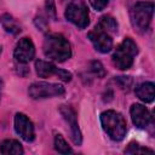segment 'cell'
Masks as SVG:
<instances>
[{
  "mask_svg": "<svg viewBox=\"0 0 155 155\" xmlns=\"http://www.w3.org/2000/svg\"><path fill=\"white\" fill-rule=\"evenodd\" d=\"M44 53L47 58L56 62H64L71 56V48L69 41L57 33H50L44 39Z\"/></svg>",
  "mask_w": 155,
  "mask_h": 155,
  "instance_id": "cell-1",
  "label": "cell"
},
{
  "mask_svg": "<svg viewBox=\"0 0 155 155\" xmlns=\"http://www.w3.org/2000/svg\"><path fill=\"white\" fill-rule=\"evenodd\" d=\"M101 124L110 139L120 142L125 138L127 125L124 116L115 110H107L101 114Z\"/></svg>",
  "mask_w": 155,
  "mask_h": 155,
  "instance_id": "cell-2",
  "label": "cell"
},
{
  "mask_svg": "<svg viewBox=\"0 0 155 155\" xmlns=\"http://www.w3.org/2000/svg\"><path fill=\"white\" fill-rule=\"evenodd\" d=\"M138 53V47L131 38H126L114 51L113 63L120 70H127L133 64V59Z\"/></svg>",
  "mask_w": 155,
  "mask_h": 155,
  "instance_id": "cell-3",
  "label": "cell"
},
{
  "mask_svg": "<svg viewBox=\"0 0 155 155\" xmlns=\"http://www.w3.org/2000/svg\"><path fill=\"white\" fill-rule=\"evenodd\" d=\"M154 12V4L149 1H138L131 10L132 25L138 31H145L151 22Z\"/></svg>",
  "mask_w": 155,
  "mask_h": 155,
  "instance_id": "cell-4",
  "label": "cell"
},
{
  "mask_svg": "<svg viewBox=\"0 0 155 155\" xmlns=\"http://www.w3.org/2000/svg\"><path fill=\"white\" fill-rule=\"evenodd\" d=\"M65 93L64 87L61 84L53 82H33L28 88V94L33 99H45L52 97H61Z\"/></svg>",
  "mask_w": 155,
  "mask_h": 155,
  "instance_id": "cell-5",
  "label": "cell"
},
{
  "mask_svg": "<svg viewBox=\"0 0 155 155\" xmlns=\"http://www.w3.org/2000/svg\"><path fill=\"white\" fill-rule=\"evenodd\" d=\"M65 18L80 29H85L90 24L88 10L82 0H73L67 6Z\"/></svg>",
  "mask_w": 155,
  "mask_h": 155,
  "instance_id": "cell-6",
  "label": "cell"
},
{
  "mask_svg": "<svg viewBox=\"0 0 155 155\" xmlns=\"http://www.w3.org/2000/svg\"><path fill=\"white\" fill-rule=\"evenodd\" d=\"M35 70H36V74L39 75V78L46 79V78H51V76H57V79H59L64 82H68L71 80V74L69 71L59 69L51 62H46L42 59H38L35 62Z\"/></svg>",
  "mask_w": 155,
  "mask_h": 155,
  "instance_id": "cell-7",
  "label": "cell"
},
{
  "mask_svg": "<svg viewBox=\"0 0 155 155\" xmlns=\"http://www.w3.org/2000/svg\"><path fill=\"white\" fill-rule=\"evenodd\" d=\"M88 39L91 40V42L93 44L94 48L101 52V53H107L111 50L113 47V39L110 36V34H108L107 31H104L103 29H101L99 27H94L93 30H91L88 34Z\"/></svg>",
  "mask_w": 155,
  "mask_h": 155,
  "instance_id": "cell-8",
  "label": "cell"
},
{
  "mask_svg": "<svg viewBox=\"0 0 155 155\" xmlns=\"http://www.w3.org/2000/svg\"><path fill=\"white\" fill-rule=\"evenodd\" d=\"M59 113H61V115L63 116V119L65 120V122L68 124V126L70 128V137H71L74 144L80 145L81 142H82V137H81V132H80V128H79V125H78L75 111L68 105H61Z\"/></svg>",
  "mask_w": 155,
  "mask_h": 155,
  "instance_id": "cell-9",
  "label": "cell"
},
{
  "mask_svg": "<svg viewBox=\"0 0 155 155\" xmlns=\"http://www.w3.org/2000/svg\"><path fill=\"white\" fill-rule=\"evenodd\" d=\"M35 54V46L30 38H22L16 45L13 56L18 63L25 64L34 58Z\"/></svg>",
  "mask_w": 155,
  "mask_h": 155,
  "instance_id": "cell-10",
  "label": "cell"
},
{
  "mask_svg": "<svg viewBox=\"0 0 155 155\" xmlns=\"http://www.w3.org/2000/svg\"><path fill=\"white\" fill-rule=\"evenodd\" d=\"M15 130L19 137L25 142H33L35 138V131L33 122L22 113L15 115Z\"/></svg>",
  "mask_w": 155,
  "mask_h": 155,
  "instance_id": "cell-11",
  "label": "cell"
},
{
  "mask_svg": "<svg viewBox=\"0 0 155 155\" xmlns=\"http://www.w3.org/2000/svg\"><path fill=\"white\" fill-rule=\"evenodd\" d=\"M130 113H131L132 122L138 128H145L151 121V114L143 104H138V103L132 104Z\"/></svg>",
  "mask_w": 155,
  "mask_h": 155,
  "instance_id": "cell-12",
  "label": "cell"
},
{
  "mask_svg": "<svg viewBox=\"0 0 155 155\" xmlns=\"http://www.w3.org/2000/svg\"><path fill=\"white\" fill-rule=\"evenodd\" d=\"M136 94L137 97L145 102L151 103L154 101V84L153 82H143L136 87Z\"/></svg>",
  "mask_w": 155,
  "mask_h": 155,
  "instance_id": "cell-13",
  "label": "cell"
},
{
  "mask_svg": "<svg viewBox=\"0 0 155 155\" xmlns=\"http://www.w3.org/2000/svg\"><path fill=\"white\" fill-rule=\"evenodd\" d=\"M0 153L5 155H21L24 153L22 144L16 139H6L0 144Z\"/></svg>",
  "mask_w": 155,
  "mask_h": 155,
  "instance_id": "cell-14",
  "label": "cell"
},
{
  "mask_svg": "<svg viewBox=\"0 0 155 155\" xmlns=\"http://www.w3.org/2000/svg\"><path fill=\"white\" fill-rule=\"evenodd\" d=\"M0 23L2 24L4 29H5L7 33H10V34L16 35V34H18V33L21 31V27L17 24V22L15 21V18H13L12 16H10V15H4V16H1V17H0Z\"/></svg>",
  "mask_w": 155,
  "mask_h": 155,
  "instance_id": "cell-15",
  "label": "cell"
},
{
  "mask_svg": "<svg viewBox=\"0 0 155 155\" xmlns=\"http://www.w3.org/2000/svg\"><path fill=\"white\" fill-rule=\"evenodd\" d=\"M97 27H99L101 29H103L104 31H107L108 34H114L117 31V23L116 19L113 18L111 16H103L99 21V23L97 24Z\"/></svg>",
  "mask_w": 155,
  "mask_h": 155,
  "instance_id": "cell-16",
  "label": "cell"
},
{
  "mask_svg": "<svg viewBox=\"0 0 155 155\" xmlns=\"http://www.w3.org/2000/svg\"><path fill=\"white\" fill-rule=\"evenodd\" d=\"M54 149L59 154H70V153H73V149L68 145V143L65 142L63 136L59 134V133H57L54 136Z\"/></svg>",
  "mask_w": 155,
  "mask_h": 155,
  "instance_id": "cell-17",
  "label": "cell"
},
{
  "mask_svg": "<svg viewBox=\"0 0 155 155\" xmlns=\"http://www.w3.org/2000/svg\"><path fill=\"white\" fill-rule=\"evenodd\" d=\"M125 153H127V154H137V153H150V154H153L154 151L151 149L143 148L138 143H134L133 142V143H130L128 144V147L125 149Z\"/></svg>",
  "mask_w": 155,
  "mask_h": 155,
  "instance_id": "cell-18",
  "label": "cell"
},
{
  "mask_svg": "<svg viewBox=\"0 0 155 155\" xmlns=\"http://www.w3.org/2000/svg\"><path fill=\"white\" fill-rule=\"evenodd\" d=\"M91 70L94 75H97V78H103L105 75V70H104L102 63L98 61H93L91 63Z\"/></svg>",
  "mask_w": 155,
  "mask_h": 155,
  "instance_id": "cell-19",
  "label": "cell"
},
{
  "mask_svg": "<svg viewBox=\"0 0 155 155\" xmlns=\"http://www.w3.org/2000/svg\"><path fill=\"white\" fill-rule=\"evenodd\" d=\"M90 4L96 11H102L107 7V5L109 4V0H90Z\"/></svg>",
  "mask_w": 155,
  "mask_h": 155,
  "instance_id": "cell-20",
  "label": "cell"
},
{
  "mask_svg": "<svg viewBox=\"0 0 155 155\" xmlns=\"http://www.w3.org/2000/svg\"><path fill=\"white\" fill-rule=\"evenodd\" d=\"M117 82L121 86V88L128 91L130 87H131V85H132V79L130 76H119L117 78Z\"/></svg>",
  "mask_w": 155,
  "mask_h": 155,
  "instance_id": "cell-21",
  "label": "cell"
},
{
  "mask_svg": "<svg viewBox=\"0 0 155 155\" xmlns=\"http://www.w3.org/2000/svg\"><path fill=\"white\" fill-rule=\"evenodd\" d=\"M54 5H53V0H47V13L48 16L51 15L52 17H54Z\"/></svg>",
  "mask_w": 155,
  "mask_h": 155,
  "instance_id": "cell-22",
  "label": "cell"
},
{
  "mask_svg": "<svg viewBox=\"0 0 155 155\" xmlns=\"http://www.w3.org/2000/svg\"><path fill=\"white\" fill-rule=\"evenodd\" d=\"M2 88H4V81L0 78V99H1V93H2Z\"/></svg>",
  "mask_w": 155,
  "mask_h": 155,
  "instance_id": "cell-23",
  "label": "cell"
},
{
  "mask_svg": "<svg viewBox=\"0 0 155 155\" xmlns=\"http://www.w3.org/2000/svg\"><path fill=\"white\" fill-rule=\"evenodd\" d=\"M1 52H2V47H1V45H0V54H1Z\"/></svg>",
  "mask_w": 155,
  "mask_h": 155,
  "instance_id": "cell-24",
  "label": "cell"
}]
</instances>
